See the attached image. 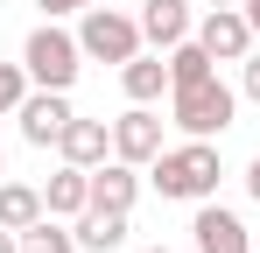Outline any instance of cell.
Instances as JSON below:
<instances>
[{"instance_id": "obj_11", "label": "cell", "mask_w": 260, "mask_h": 253, "mask_svg": "<svg viewBox=\"0 0 260 253\" xmlns=\"http://www.w3.org/2000/svg\"><path fill=\"white\" fill-rule=\"evenodd\" d=\"M56 155L78 162V169H99L106 155H113V120H71L63 141H56Z\"/></svg>"}, {"instance_id": "obj_12", "label": "cell", "mask_w": 260, "mask_h": 253, "mask_svg": "<svg viewBox=\"0 0 260 253\" xmlns=\"http://www.w3.org/2000/svg\"><path fill=\"white\" fill-rule=\"evenodd\" d=\"M71 232H78V246H85V253H120V246H127V211L85 204L78 218H71Z\"/></svg>"}, {"instance_id": "obj_18", "label": "cell", "mask_w": 260, "mask_h": 253, "mask_svg": "<svg viewBox=\"0 0 260 253\" xmlns=\"http://www.w3.org/2000/svg\"><path fill=\"white\" fill-rule=\"evenodd\" d=\"M239 91L260 106V56H246V64H239Z\"/></svg>"}, {"instance_id": "obj_7", "label": "cell", "mask_w": 260, "mask_h": 253, "mask_svg": "<svg viewBox=\"0 0 260 253\" xmlns=\"http://www.w3.org/2000/svg\"><path fill=\"white\" fill-rule=\"evenodd\" d=\"M113 155L134 162V169H148L162 155V113H155V106H127V113L113 120Z\"/></svg>"}, {"instance_id": "obj_22", "label": "cell", "mask_w": 260, "mask_h": 253, "mask_svg": "<svg viewBox=\"0 0 260 253\" xmlns=\"http://www.w3.org/2000/svg\"><path fill=\"white\" fill-rule=\"evenodd\" d=\"M239 7H246V21H253V36H260V0H239Z\"/></svg>"}, {"instance_id": "obj_14", "label": "cell", "mask_w": 260, "mask_h": 253, "mask_svg": "<svg viewBox=\"0 0 260 253\" xmlns=\"http://www.w3.org/2000/svg\"><path fill=\"white\" fill-rule=\"evenodd\" d=\"M43 204H49V218H78V211L91 204V169H78V162H63V169H56V176H49Z\"/></svg>"}, {"instance_id": "obj_16", "label": "cell", "mask_w": 260, "mask_h": 253, "mask_svg": "<svg viewBox=\"0 0 260 253\" xmlns=\"http://www.w3.org/2000/svg\"><path fill=\"white\" fill-rule=\"evenodd\" d=\"M211 71H218V56H211V49H204L197 36H183V42L169 49V91H176V84H197V78H211Z\"/></svg>"}, {"instance_id": "obj_25", "label": "cell", "mask_w": 260, "mask_h": 253, "mask_svg": "<svg viewBox=\"0 0 260 253\" xmlns=\"http://www.w3.org/2000/svg\"><path fill=\"white\" fill-rule=\"evenodd\" d=\"M21 253H49V246H21Z\"/></svg>"}, {"instance_id": "obj_19", "label": "cell", "mask_w": 260, "mask_h": 253, "mask_svg": "<svg viewBox=\"0 0 260 253\" xmlns=\"http://www.w3.org/2000/svg\"><path fill=\"white\" fill-rule=\"evenodd\" d=\"M36 7H43V14H49V21H63V14H85V7H91V0H36Z\"/></svg>"}, {"instance_id": "obj_1", "label": "cell", "mask_w": 260, "mask_h": 253, "mask_svg": "<svg viewBox=\"0 0 260 253\" xmlns=\"http://www.w3.org/2000/svg\"><path fill=\"white\" fill-rule=\"evenodd\" d=\"M148 176H155V190L162 197H176V204H204V197H218V148L211 141H183V148H162L155 162H148Z\"/></svg>"}, {"instance_id": "obj_9", "label": "cell", "mask_w": 260, "mask_h": 253, "mask_svg": "<svg viewBox=\"0 0 260 253\" xmlns=\"http://www.w3.org/2000/svg\"><path fill=\"white\" fill-rule=\"evenodd\" d=\"M190 7H197V0H141V36L155 42V49H176L183 36H197Z\"/></svg>"}, {"instance_id": "obj_15", "label": "cell", "mask_w": 260, "mask_h": 253, "mask_svg": "<svg viewBox=\"0 0 260 253\" xmlns=\"http://www.w3.org/2000/svg\"><path fill=\"white\" fill-rule=\"evenodd\" d=\"M43 211H49V204H43L36 183H0V225H7V232H28Z\"/></svg>"}, {"instance_id": "obj_20", "label": "cell", "mask_w": 260, "mask_h": 253, "mask_svg": "<svg viewBox=\"0 0 260 253\" xmlns=\"http://www.w3.org/2000/svg\"><path fill=\"white\" fill-rule=\"evenodd\" d=\"M246 197H253V204H260V155H253V162H246Z\"/></svg>"}, {"instance_id": "obj_3", "label": "cell", "mask_w": 260, "mask_h": 253, "mask_svg": "<svg viewBox=\"0 0 260 253\" xmlns=\"http://www.w3.org/2000/svg\"><path fill=\"white\" fill-rule=\"evenodd\" d=\"M21 64H28V78L43 84V91H71L78 71H85V42L71 36L63 21H43V28H28V42H21Z\"/></svg>"}, {"instance_id": "obj_21", "label": "cell", "mask_w": 260, "mask_h": 253, "mask_svg": "<svg viewBox=\"0 0 260 253\" xmlns=\"http://www.w3.org/2000/svg\"><path fill=\"white\" fill-rule=\"evenodd\" d=\"M0 253H21V232H7V225H0Z\"/></svg>"}, {"instance_id": "obj_10", "label": "cell", "mask_w": 260, "mask_h": 253, "mask_svg": "<svg viewBox=\"0 0 260 253\" xmlns=\"http://www.w3.org/2000/svg\"><path fill=\"white\" fill-rule=\"evenodd\" d=\"M134 197H141V169H134V162L106 155V162L91 169V204H99V211H134Z\"/></svg>"}, {"instance_id": "obj_5", "label": "cell", "mask_w": 260, "mask_h": 253, "mask_svg": "<svg viewBox=\"0 0 260 253\" xmlns=\"http://www.w3.org/2000/svg\"><path fill=\"white\" fill-rule=\"evenodd\" d=\"M14 120H21V141H28V148H56L63 126L78 120V113H71V91H43V84H36V91L14 106Z\"/></svg>"}, {"instance_id": "obj_4", "label": "cell", "mask_w": 260, "mask_h": 253, "mask_svg": "<svg viewBox=\"0 0 260 253\" xmlns=\"http://www.w3.org/2000/svg\"><path fill=\"white\" fill-rule=\"evenodd\" d=\"M78 42H85V56H99V64H127V56H141V14H120V7H99L91 0L85 14H78Z\"/></svg>"}, {"instance_id": "obj_6", "label": "cell", "mask_w": 260, "mask_h": 253, "mask_svg": "<svg viewBox=\"0 0 260 253\" xmlns=\"http://www.w3.org/2000/svg\"><path fill=\"white\" fill-rule=\"evenodd\" d=\"M197 42L211 49L218 64H246V56H253V21H246V7H204Z\"/></svg>"}, {"instance_id": "obj_24", "label": "cell", "mask_w": 260, "mask_h": 253, "mask_svg": "<svg viewBox=\"0 0 260 253\" xmlns=\"http://www.w3.org/2000/svg\"><path fill=\"white\" fill-rule=\"evenodd\" d=\"M141 253H169V246H141Z\"/></svg>"}, {"instance_id": "obj_2", "label": "cell", "mask_w": 260, "mask_h": 253, "mask_svg": "<svg viewBox=\"0 0 260 253\" xmlns=\"http://www.w3.org/2000/svg\"><path fill=\"white\" fill-rule=\"evenodd\" d=\"M232 113H239V91L218 78H197V84H176L169 91V120L190 134V141H211V134H225L232 126Z\"/></svg>"}, {"instance_id": "obj_8", "label": "cell", "mask_w": 260, "mask_h": 253, "mask_svg": "<svg viewBox=\"0 0 260 253\" xmlns=\"http://www.w3.org/2000/svg\"><path fill=\"white\" fill-rule=\"evenodd\" d=\"M190 246L197 253H253V239H246V218L225 204H197V218H190Z\"/></svg>"}, {"instance_id": "obj_17", "label": "cell", "mask_w": 260, "mask_h": 253, "mask_svg": "<svg viewBox=\"0 0 260 253\" xmlns=\"http://www.w3.org/2000/svg\"><path fill=\"white\" fill-rule=\"evenodd\" d=\"M36 91V78H28V64H0V113H14L21 99Z\"/></svg>"}, {"instance_id": "obj_26", "label": "cell", "mask_w": 260, "mask_h": 253, "mask_svg": "<svg viewBox=\"0 0 260 253\" xmlns=\"http://www.w3.org/2000/svg\"><path fill=\"white\" fill-rule=\"evenodd\" d=\"M0 169H7V148H0Z\"/></svg>"}, {"instance_id": "obj_13", "label": "cell", "mask_w": 260, "mask_h": 253, "mask_svg": "<svg viewBox=\"0 0 260 253\" xmlns=\"http://www.w3.org/2000/svg\"><path fill=\"white\" fill-rule=\"evenodd\" d=\"M120 91H127L134 106H155V99L169 91V64H162V56H148V49L127 56V64H120Z\"/></svg>"}, {"instance_id": "obj_23", "label": "cell", "mask_w": 260, "mask_h": 253, "mask_svg": "<svg viewBox=\"0 0 260 253\" xmlns=\"http://www.w3.org/2000/svg\"><path fill=\"white\" fill-rule=\"evenodd\" d=\"M197 7H239V0H197Z\"/></svg>"}]
</instances>
